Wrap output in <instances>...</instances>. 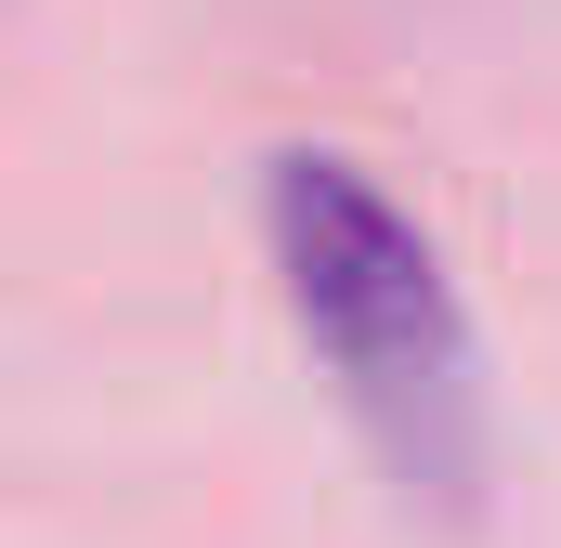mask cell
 <instances>
[{
    "label": "cell",
    "mask_w": 561,
    "mask_h": 548,
    "mask_svg": "<svg viewBox=\"0 0 561 548\" xmlns=\"http://www.w3.org/2000/svg\"><path fill=\"white\" fill-rule=\"evenodd\" d=\"M262 236H275V287L313 366L340 379V406L405 483V510H470L483 496V353L444 287V249L353 157H275Z\"/></svg>",
    "instance_id": "obj_1"
}]
</instances>
